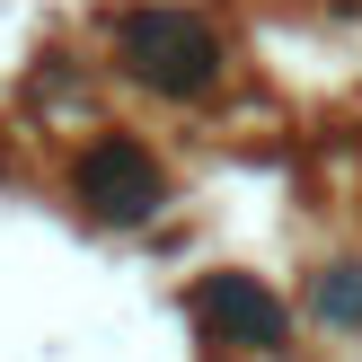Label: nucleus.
I'll return each mask as SVG.
<instances>
[{
    "mask_svg": "<svg viewBox=\"0 0 362 362\" xmlns=\"http://www.w3.org/2000/svg\"><path fill=\"white\" fill-rule=\"evenodd\" d=\"M115 45H124V62H133L151 88H168V98H194V88H212V71H221L212 35L194 27L186 9H124Z\"/></svg>",
    "mask_w": 362,
    "mask_h": 362,
    "instance_id": "obj_1",
    "label": "nucleus"
},
{
    "mask_svg": "<svg viewBox=\"0 0 362 362\" xmlns=\"http://www.w3.org/2000/svg\"><path fill=\"white\" fill-rule=\"evenodd\" d=\"M80 204L98 212V221H151L159 204H168V177H159V159L141 151L133 133H98L80 151Z\"/></svg>",
    "mask_w": 362,
    "mask_h": 362,
    "instance_id": "obj_2",
    "label": "nucleus"
},
{
    "mask_svg": "<svg viewBox=\"0 0 362 362\" xmlns=\"http://www.w3.org/2000/svg\"><path fill=\"white\" fill-rule=\"evenodd\" d=\"M194 318H204L221 345H257V354L283 345V300L265 292L257 274H204L194 283Z\"/></svg>",
    "mask_w": 362,
    "mask_h": 362,
    "instance_id": "obj_3",
    "label": "nucleus"
},
{
    "mask_svg": "<svg viewBox=\"0 0 362 362\" xmlns=\"http://www.w3.org/2000/svg\"><path fill=\"white\" fill-rule=\"evenodd\" d=\"M318 318H336V327H345V318H362V274H354V265L318 274Z\"/></svg>",
    "mask_w": 362,
    "mask_h": 362,
    "instance_id": "obj_4",
    "label": "nucleus"
}]
</instances>
